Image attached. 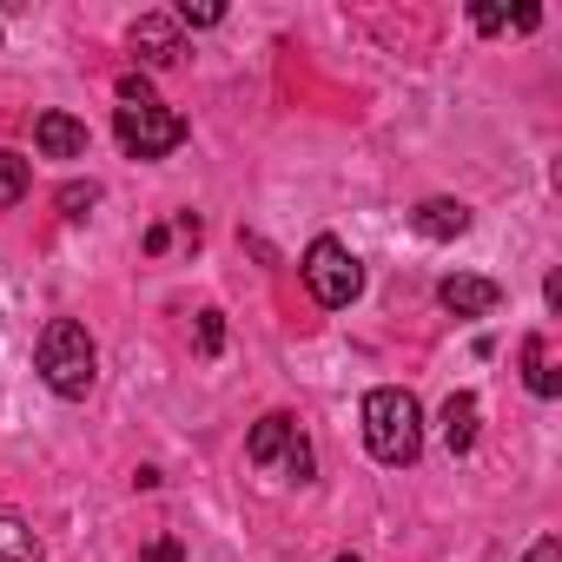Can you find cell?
<instances>
[{
	"label": "cell",
	"instance_id": "1",
	"mask_svg": "<svg viewBox=\"0 0 562 562\" xmlns=\"http://www.w3.org/2000/svg\"><path fill=\"white\" fill-rule=\"evenodd\" d=\"M34 364H41V384H47L54 397H87L93 378H100V351H93L87 325H74V318H54V325L41 331Z\"/></svg>",
	"mask_w": 562,
	"mask_h": 562
},
{
	"label": "cell",
	"instance_id": "2",
	"mask_svg": "<svg viewBox=\"0 0 562 562\" xmlns=\"http://www.w3.org/2000/svg\"><path fill=\"white\" fill-rule=\"evenodd\" d=\"M364 443H371L378 463H417V450H424V411H417V397L397 391V384L371 391L364 397Z\"/></svg>",
	"mask_w": 562,
	"mask_h": 562
},
{
	"label": "cell",
	"instance_id": "3",
	"mask_svg": "<svg viewBox=\"0 0 562 562\" xmlns=\"http://www.w3.org/2000/svg\"><path fill=\"white\" fill-rule=\"evenodd\" d=\"M299 271H305V285H312V299H318L325 312H345V305L364 292V265H358V251L338 245V238H312Z\"/></svg>",
	"mask_w": 562,
	"mask_h": 562
},
{
	"label": "cell",
	"instance_id": "4",
	"mask_svg": "<svg viewBox=\"0 0 562 562\" xmlns=\"http://www.w3.org/2000/svg\"><path fill=\"white\" fill-rule=\"evenodd\" d=\"M113 133H120V146H126L133 159H166V153L186 139V120H179L172 106L146 100V106H120V113H113Z\"/></svg>",
	"mask_w": 562,
	"mask_h": 562
},
{
	"label": "cell",
	"instance_id": "5",
	"mask_svg": "<svg viewBox=\"0 0 562 562\" xmlns=\"http://www.w3.org/2000/svg\"><path fill=\"white\" fill-rule=\"evenodd\" d=\"M437 299L457 318H490L503 305V285H496V278H476V271H457V278H443V285H437Z\"/></svg>",
	"mask_w": 562,
	"mask_h": 562
},
{
	"label": "cell",
	"instance_id": "6",
	"mask_svg": "<svg viewBox=\"0 0 562 562\" xmlns=\"http://www.w3.org/2000/svg\"><path fill=\"white\" fill-rule=\"evenodd\" d=\"M133 54H139L146 67H172V60H186L179 21H172V14H139V21H133Z\"/></svg>",
	"mask_w": 562,
	"mask_h": 562
},
{
	"label": "cell",
	"instance_id": "7",
	"mask_svg": "<svg viewBox=\"0 0 562 562\" xmlns=\"http://www.w3.org/2000/svg\"><path fill=\"white\" fill-rule=\"evenodd\" d=\"M292 443H299V424H292L285 411H271V417H258V424H251V437H245V457H251L258 470H278Z\"/></svg>",
	"mask_w": 562,
	"mask_h": 562
},
{
	"label": "cell",
	"instance_id": "8",
	"mask_svg": "<svg viewBox=\"0 0 562 562\" xmlns=\"http://www.w3.org/2000/svg\"><path fill=\"white\" fill-rule=\"evenodd\" d=\"M34 146H41L47 159H87V126H80L74 113H41V120H34Z\"/></svg>",
	"mask_w": 562,
	"mask_h": 562
},
{
	"label": "cell",
	"instance_id": "9",
	"mask_svg": "<svg viewBox=\"0 0 562 562\" xmlns=\"http://www.w3.org/2000/svg\"><path fill=\"white\" fill-rule=\"evenodd\" d=\"M411 225H417V238H463L470 232V205L463 199H424L417 212H411Z\"/></svg>",
	"mask_w": 562,
	"mask_h": 562
},
{
	"label": "cell",
	"instance_id": "10",
	"mask_svg": "<svg viewBox=\"0 0 562 562\" xmlns=\"http://www.w3.org/2000/svg\"><path fill=\"white\" fill-rule=\"evenodd\" d=\"M476 424H483V404H476L470 391H457V397L443 404V450H450V457H470V450H476Z\"/></svg>",
	"mask_w": 562,
	"mask_h": 562
},
{
	"label": "cell",
	"instance_id": "11",
	"mask_svg": "<svg viewBox=\"0 0 562 562\" xmlns=\"http://www.w3.org/2000/svg\"><path fill=\"white\" fill-rule=\"evenodd\" d=\"M522 384H529L536 397H555V391H562V378H555V364H549V345H542V338H522Z\"/></svg>",
	"mask_w": 562,
	"mask_h": 562
},
{
	"label": "cell",
	"instance_id": "12",
	"mask_svg": "<svg viewBox=\"0 0 562 562\" xmlns=\"http://www.w3.org/2000/svg\"><path fill=\"white\" fill-rule=\"evenodd\" d=\"M0 562H41V536L21 516H0Z\"/></svg>",
	"mask_w": 562,
	"mask_h": 562
},
{
	"label": "cell",
	"instance_id": "13",
	"mask_svg": "<svg viewBox=\"0 0 562 562\" xmlns=\"http://www.w3.org/2000/svg\"><path fill=\"white\" fill-rule=\"evenodd\" d=\"M27 186H34V166H27L21 153H0V212L21 205V199H27Z\"/></svg>",
	"mask_w": 562,
	"mask_h": 562
},
{
	"label": "cell",
	"instance_id": "14",
	"mask_svg": "<svg viewBox=\"0 0 562 562\" xmlns=\"http://www.w3.org/2000/svg\"><path fill=\"white\" fill-rule=\"evenodd\" d=\"M93 205H100V186H93V179H87V186H80V179L60 186V212H67V218H87Z\"/></svg>",
	"mask_w": 562,
	"mask_h": 562
},
{
	"label": "cell",
	"instance_id": "15",
	"mask_svg": "<svg viewBox=\"0 0 562 562\" xmlns=\"http://www.w3.org/2000/svg\"><path fill=\"white\" fill-rule=\"evenodd\" d=\"M218 345H225V318L218 312H199V351L218 358Z\"/></svg>",
	"mask_w": 562,
	"mask_h": 562
},
{
	"label": "cell",
	"instance_id": "16",
	"mask_svg": "<svg viewBox=\"0 0 562 562\" xmlns=\"http://www.w3.org/2000/svg\"><path fill=\"white\" fill-rule=\"evenodd\" d=\"M172 21H179V27H218V21H225V8H212V0H205V8H192V0H186Z\"/></svg>",
	"mask_w": 562,
	"mask_h": 562
},
{
	"label": "cell",
	"instance_id": "17",
	"mask_svg": "<svg viewBox=\"0 0 562 562\" xmlns=\"http://www.w3.org/2000/svg\"><path fill=\"white\" fill-rule=\"evenodd\" d=\"M153 100V80L146 74H120V106H146Z\"/></svg>",
	"mask_w": 562,
	"mask_h": 562
},
{
	"label": "cell",
	"instance_id": "18",
	"mask_svg": "<svg viewBox=\"0 0 562 562\" xmlns=\"http://www.w3.org/2000/svg\"><path fill=\"white\" fill-rule=\"evenodd\" d=\"M285 476H299V483L312 476V443H305V437H299V443L285 450Z\"/></svg>",
	"mask_w": 562,
	"mask_h": 562
},
{
	"label": "cell",
	"instance_id": "19",
	"mask_svg": "<svg viewBox=\"0 0 562 562\" xmlns=\"http://www.w3.org/2000/svg\"><path fill=\"white\" fill-rule=\"evenodd\" d=\"M470 21H476V27H483V34H503V27H509V14H503V8H476V14H470Z\"/></svg>",
	"mask_w": 562,
	"mask_h": 562
},
{
	"label": "cell",
	"instance_id": "20",
	"mask_svg": "<svg viewBox=\"0 0 562 562\" xmlns=\"http://www.w3.org/2000/svg\"><path fill=\"white\" fill-rule=\"evenodd\" d=\"M522 562H562V542H555V536H542V542H536Z\"/></svg>",
	"mask_w": 562,
	"mask_h": 562
},
{
	"label": "cell",
	"instance_id": "21",
	"mask_svg": "<svg viewBox=\"0 0 562 562\" xmlns=\"http://www.w3.org/2000/svg\"><path fill=\"white\" fill-rule=\"evenodd\" d=\"M146 562H179V542H172V536H159V542L146 549Z\"/></svg>",
	"mask_w": 562,
	"mask_h": 562
},
{
	"label": "cell",
	"instance_id": "22",
	"mask_svg": "<svg viewBox=\"0 0 562 562\" xmlns=\"http://www.w3.org/2000/svg\"><path fill=\"white\" fill-rule=\"evenodd\" d=\"M338 562H358V555H338Z\"/></svg>",
	"mask_w": 562,
	"mask_h": 562
}]
</instances>
